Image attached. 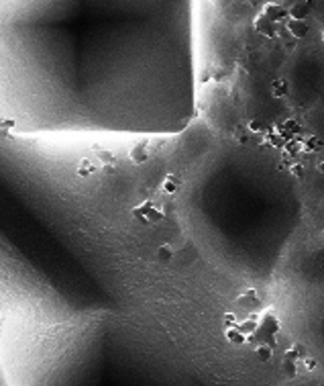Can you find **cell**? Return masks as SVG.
I'll return each mask as SVG.
<instances>
[{"label":"cell","instance_id":"obj_1","mask_svg":"<svg viewBox=\"0 0 324 386\" xmlns=\"http://www.w3.org/2000/svg\"><path fill=\"white\" fill-rule=\"evenodd\" d=\"M194 76L192 0H0L9 135H174Z\"/></svg>","mask_w":324,"mask_h":386},{"label":"cell","instance_id":"obj_3","mask_svg":"<svg viewBox=\"0 0 324 386\" xmlns=\"http://www.w3.org/2000/svg\"><path fill=\"white\" fill-rule=\"evenodd\" d=\"M237 305H239L243 311H247V315H249V313H259L263 301H261V295L257 293V288H247V291H243V293L239 295Z\"/></svg>","mask_w":324,"mask_h":386},{"label":"cell","instance_id":"obj_7","mask_svg":"<svg viewBox=\"0 0 324 386\" xmlns=\"http://www.w3.org/2000/svg\"><path fill=\"white\" fill-rule=\"evenodd\" d=\"M312 13V7L308 0H302V3H296L292 9H288V19H298V21H308Z\"/></svg>","mask_w":324,"mask_h":386},{"label":"cell","instance_id":"obj_5","mask_svg":"<svg viewBox=\"0 0 324 386\" xmlns=\"http://www.w3.org/2000/svg\"><path fill=\"white\" fill-rule=\"evenodd\" d=\"M261 13H263L265 17H269L272 21H276L278 25H286V21H288V9L282 7V5H278V3H267Z\"/></svg>","mask_w":324,"mask_h":386},{"label":"cell","instance_id":"obj_9","mask_svg":"<svg viewBox=\"0 0 324 386\" xmlns=\"http://www.w3.org/2000/svg\"><path fill=\"white\" fill-rule=\"evenodd\" d=\"M0 386H13L9 372H7V366H5V360H3V352H0Z\"/></svg>","mask_w":324,"mask_h":386},{"label":"cell","instance_id":"obj_2","mask_svg":"<svg viewBox=\"0 0 324 386\" xmlns=\"http://www.w3.org/2000/svg\"><path fill=\"white\" fill-rule=\"evenodd\" d=\"M0 352L13 386H172L143 333L113 311H17Z\"/></svg>","mask_w":324,"mask_h":386},{"label":"cell","instance_id":"obj_8","mask_svg":"<svg viewBox=\"0 0 324 386\" xmlns=\"http://www.w3.org/2000/svg\"><path fill=\"white\" fill-rule=\"evenodd\" d=\"M272 90H274L276 99H282V96L288 94V82H286V80H276V82L272 84Z\"/></svg>","mask_w":324,"mask_h":386},{"label":"cell","instance_id":"obj_4","mask_svg":"<svg viewBox=\"0 0 324 386\" xmlns=\"http://www.w3.org/2000/svg\"><path fill=\"white\" fill-rule=\"evenodd\" d=\"M253 27H255V31H257L259 35H263V37H276L282 25H278L276 21H272L269 17H265L263 13H259V15L255 17V21H253Z\"/></svg>","mask_w":324,"mask_h":386},{"label":"cell","instance_id":"obj_6","mask_svg":"<svg viewBox=\"0 0 324 386\" xmlns=\"http://www.w3.org/2000/svg\"><path fill=\"white\" fill-rule=\"evenodd\" d=\"M286 29H288V33H290L294 39H304V37H308V33H310L308 21H298V19H288V21H286Z\"/></svg>","mask_w":324,"mask_h":386},{"label":"cell","instance_id":"obj_10","mask_svg":"<svg viewBox=\"0 0 324 386\" xmlns=\"http://www.w3.org/2000/svg\"><path fill=\"white\" fill-rule=\"evenodd\" d=\"M318 170H322V172H324V162H322V164L318 166Z\"/></svg>","mask_w":324,"mask_h":386}]
</instances>
